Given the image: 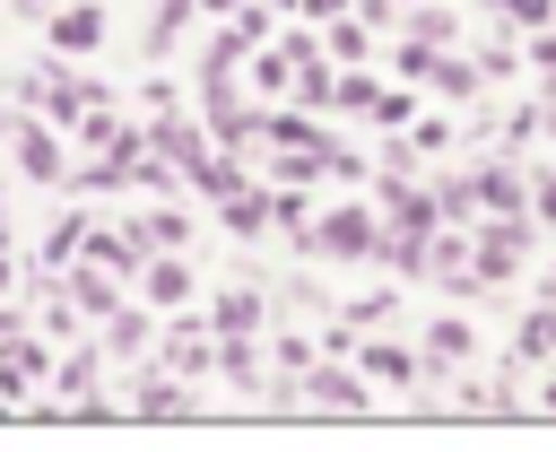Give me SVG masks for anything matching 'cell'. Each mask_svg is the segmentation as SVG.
Listing matches in <instances>:
<instances>
[{
    "instance_id": "6da1fadb",
    "label": "cell",
    "mask_w": 556,
    "mask_h": 452,
    "mask_svg": "<svg viewBox=\"0 0 556 452\" xmlns=\"http://www.w3.org/2000/svg\"><path fill=\"white\" fill-rule=\"evenodd\" d=\"M382 235H391V217L374 209V200H330V209H313V226L295 235L313 261H339V269H356V261H382Z\"/></svg>"
},
{
    "instance_id": "7a4b0ae2",
    "label": "cell",
    "mask_w": 556,
    "mask_h": 452,
    "mask_svg": "<svg viewBox=\"0 0 556 452\" xmlns=\"http://www.w3.org/2000/svg\"><path fill=\"white\" fill-rule=\"evenodd\" d=\"M113 374V348L96 339V348H70L61 365H52V409L61 417H96V409H122V391L104 382Z\"/></svg>"
},
{
    "instance_id": "3957f363",
    "label": "cell",
    "mask_w": 556,
    "mask_h": 452,
    "mask_svg": "<svg viewBox=\"0 0 556 452\" xmlns=\"http://www.w3.org/2000/svg\"><path fill=\"white\" fill-rule=\"evenodd\" d=\"M26 96H35V113H43V122H61V130H78V113H87V104H104L113 87H96L87 70H70V61L52 52L43 70H26Z\"/></svg>"
},
{
    "instance_id": "277c9868",
    "label": "cell",
    "mask_w": 556,
    "mask_h": 452,
    "mask_svg": "<svg viewBox=\"0 0 556 452\" xmlns=\"http://www.w3.org/2000/svg\"><path fill=\"white\" fill-rule=\"evenodd\" d=\"M530 243H539V226H530V209H495V217H478V278H486V287H504V278H521V261H530Z\"/></svg>"
},
{
    "instance_id": "5b68a950",
    "label": "cell",
    "mask_w": 556,
    "mask_h": 452,
    "mask_svg": "<svg viewBox=\"0 0 556 452\" xmlns=\"http://www.w3.org/2000/svg\"><path fill=\"white\" fill-rule=\"evenodd\" d=\"M9 148H17V174L26 183H70V130L61 122H43V113H17V130H9Z\"/></svg>"
},
{
    "instance_id": "8992f818",
    "label": "cell",
    "mask_w": 556,
    "mask_h": 452,
    "mask_svg": "<svg viewBox=\"0 0 556 452\" xmlns=\"http://www.w3.org/2000/svg\"><path fill=\"white\" fill-rule=\"evenodd\" d=\"M365 400H374V374H365L348 348H339V356H321V365L304 374V409H321V417H356Z\"/></svg>"
},
{
    "instance_id": "52a82bcc",
    "label": "cell",
    "mask_w": 556,
    "mask_h": 452,
    "mask_svg": "<svg viewBox=\"0 0 556 452\" xmlns=\"http://www.w3.org/2000/svg\"><path fill=\"white\" fill-rule=\"evenodd\" d=\"M122 409H130V417H191L200 400L182 391V374H174L165 356H156V365L139 356V382H122Z\"/></svg>"
},
{
    "instance_id": "ba28073f",
    "label": "cell",
    "mask_w": 556,
    "mask_h": 452,
    "mask_svg": "<svg viewBox=\"0 0 556 452\" xmlns=\"http://www.w3.org/2000/svg\"><path fill=\"white\" fill-rule=\"evenodd\" d=\"M52 365H61V356H52L35 330H9V339H0V400H17V409H26V391H35Z\"/></svg>"
},
{
    "instance_id": "9c48e42d",
    "label": "cell",
    "mask_w": 556,
    "mask_h": 452,
    "mask_svg": "<svg viewBox=\"0 0 556 452\" xmlns=\"http://www.w3.org/2000/svg\"><path fill=\"white\" fill-rule=\"evenodd\" d=\"M139 296H148L156 313H191L200 278H191V261H182V252H148V261H139Z\"/></svg>"
},
{
    "instance_id": "30bf717a",
    "label": "cell",
    "mask_w": 556,
    "mask_h": 452,
    "mask_svg": "<svg viewBox=\"0 0 556 452\" xmlns=\"http://www.w3.org/2000/svg\"><path fill=\"white\" fill-rule=\"evenodd\" d=\"M61 278H70V296H78V313H87V322H104V313L122 304V278H130V269H113V261H96V252H78V261H70Z\"/></svg>"
},
{
    "instance_id": "8fae6325",
    "label": "cell",
    "mask_w": 556,
    "mask_h": 452,
    "mask_svg": "<svg viewBox=\"0 0 556 452\" xmlns=\"http://www.w3.org/2000/svg\"><path fill=\"white\" fill-rule=\"evenodd\" d=\"M174 374H208L217 365V330H208V304L200 313H174V330H165V348H156Z\"/></svg>"
},
{
    "instance_id": "7c38bea8",
    "label": "cell",
    "mask_w": 556,
    "mask_h": 452,
    "mask_svg": "<svg viewBox=\"0 0 556 452\" xmlns=\"http://www.w3.org/2000/svg\"><path fill=\"white\" fill-rule=\"evenodd\" d=\"M521 374H539V365H530V356L513 348V356L495 365V382H460V409H486V417H504V409H521V400H539V391H530Z\"/></svg>"
},
{
    "instance_id": "4fadbf2b",
    "label": "cell",
    "mask_w": 556,
    "mask_h": 452,
    "mask_svg": "<svg viewBox=\"0 0 556 452\" xmlns=\"http://www.w3.org/2000/svg\"><path fill=\"white\" fill-rule=\"evenodd\" d=\"M43 35H52V52H61V61H87V52L104 43V9H96V0H61Z\"/></svg>"
},
{
    "instance_id": "5bb4252c",
    "label": "cell",
    "mask_w": 556,
    "mask_h": 452,
    "mask_svg": "<svg viewBox=\"0 0 556 452\" xmlns=\"http://www.w3.org/2000/svg\"><path fill=\"white\" fill-rule=\"evenodd\" d=\"M208 330H217V339H261V330H278V322H269V296H261V287H226V296L208 304Z\"/></svg>"
},
{
    "instance_id": "9a60e30c",
    "label": "cell",
    "mask_w": 556,
    "mask_h": 452,
    "mask_svg": "<svg viewBox=\"0 0 556 452\" xmlns=\"http://www.w3.org/2000/svg\"><path fill=\"white\" fill-rule=\"evenodd\" d=\"M104 348H113V365L148 356V348H156V304H148V296H139V304H113V313H104Z\"/></svg>"
},
{
    "instance_id": "2e32d148",
    "label": "cell",
    "mask_w": 556,
    "mask_h": 452,
    "mask_svg": "<svg viewBox=\"0 0 556 452\" xmlns=\"http://www.w3.org/2000/svg\"><path fill=\"white\" fill-rule=\"evenodd\" d=\"M182 183H191L208 209H217V200H235V191H252V174H243V156H235V148H208V156H200Z\"/></svg>"
},
{
    "instance_id": "e0dca14e",
    "label": "cell",
    "mask_w": 556,
    "mask_h": 452,
    "mask_svg": "<svg viewBox=\"0 0 556 452\" xmlns=\"http://www.w3.org/2000/svg\"><path fill=\"white\" fill-rule=\"evenodd\" d=\"M217 217H226L235 243H261L278 226V191H235V200H217Z\"/></svg>"
},
{
    "instance_id": "ac0fdd59",
    "label": "cell",
    "mask_w": 556,
    "mask_h": 452,
    "mask_svg": "<svg viewBox=\"0 0 556 452\" xmlns=\"http://www.w3.org/2000/svg\"><path fill=\"white\" fill-rule=\"evenodd\" d=\"M417 348H426L434 365H469V356H478V330H469V313H434Z\"/></svg>"
},
{
    "instance_id": "d6986e66",
    "label": "cell",
    "mask_w": 556,
    "mask_h": 452,
    "mask_svg": "<svg viewBox=\"0 0 556 452\" xmlns=\"http://www.w3.org/2000/svg\"><path fill=\"white\" fill-rule=\"evenodd\" d=\"M513 348H521L530 365H556V287H539V304L521 313V330H513Z\"/></svg>"
},
{
    "instance_id": "ffe728a7",
    "label": "cell",
    "mask_w": 556,
    "mask_h": 452,
    "mask_svg": "<svg viewBox=\"0 0 556 452\" xmlns=\"http://www.w3.org/2000/svg\"><path fill=\"white\" fill-rule=\"evenodd\" d=\"M478 200H486V209H539L513 156H486V165H478Z\"/></svg>"
},
{
    "instance_id": "44dd1931",
    "label": "cell",
    "mask_w": 556,
    "mask_h": 452,
    "mask_svg": "<svg viewBox=\"0 0 556 452\" xmlns=\"http://www.w3.org/2000/svg\"><path fill=\"white\" fill-rule=\"evenodd\" d=\"M87 235H96V217H87V209H61V217L43 226V269H70V261L87 252Z\"/></svg>"
},
{
    "instance_id": "7402d4cb",
    "label": "cell",
    "mask_w": 556,
    "mask_h": 452,
    "mask_svg": "<svg viewBox=\"0 0 556 452\" xmlns=\"http://www.w3.org/2000/svg\"><path fill=\"white\" fill-rule=\"evenodd\" d=\"M478 78H486V70H478V61H452V52H443V61H434V78H426V87H434V96H443V104H478Z\"/></svg>"
},
{
    "instance_id": "603a6c76",
    "label": "cell",
    "mask_w": 556,
    "mask_h": 452,
    "mask_svg": "<svg viewBox=\"0 0 556 452\" xmlns=\"http://www.w3.org/2000/svg\"><path fill=\"white\" fill-rule=\"evenodd\" d=\"M130 226H139L148 252H182V243H191V217H182V209H148V217H130Z\"/></svg>"
},
{
    "instance_id": "cb8c5ba5",
    "label": "cell",
    "mask_w": 556,
    "mask_h": 452,
    "mask_svg": "<svg viewBox=\"0 0 556 452\" xmlns=\"http://www.w3.org/2000/svg\"><path fill=\"white\" fill-rule=\"evenodd\" d=\"M452 35H460V17H452V9H434V0L408 17V43H426V52H452Z\"/></svg>"
},
{
    "instance_id": "d4e9b609",
    "label": "cell",
    "mask_w": 556,
    "mask_h": 452,
    "mask_svg": "<svg viewBox=\"0 0 556 452\" xmlns=\"http://www.w3.org/2000/svg\"><path fill=\"white\" fill-rule=\"evenodd\" d=\"M269 356H278V374H295V382L321 365V356H313V339H295V330H269Z\"/></svg>"
},
{
    "instance_id": "484cf974",
    "label": "cell",
    "mask_w": 556,
    "mask_h": 452,
    "mask_svg": "<svg viewBox=\"0 0 556 452\" xmlns=\"http://www.w3.org/2000/svg\"><path fill=\"white\" fill-rule=\"evenodd\" d=\"M217 374L252 391V374H261V348H252V339H217Z\"/></svg>"
},
{
    "instance_id": "4316f807",
    "label": "cell",
    "mask_w": 556,
    "mask_h": 452,
    "mask_svg": "<svg viewBox=\"0 0 556 452\" xmlns=\"http://www.w3.org/2000/svg\"><path fill=\"white\" fill-rule=\"evenodd\" d=\"M113 139H122V113L113 104H87L78 113V148H113Z\"/></svg>"
},
{
    "instance_id": "83f0119b",
    "label": "cell",
    "mask_w": 556,
    "mask_h": 452,
    "mask_svg": "<svg viewBox=\"0 0 556 452\" xmlns=\"http://www.w3.org/2000/svg\"><path fill=\"white\" fill-rule=\"evenodd\" d=\"M365 52H374V35H365V26H348V17H330V61L348 70V61H365Z\"/></svg>"
},
{
    "instance_id": "f1b7e54d",
    "label": "cell",
    "mask_w": 556,
    "mask_h": 452,
    "mask_svg": "<svg viewBox=\"0 0 556 452\" xmlns=\"http://www.w3.org/2000/svg\"><path fill=\"white\" fill-rule=\"evenodd\" d=\"M495 9V26H547L556 17V0H486Z\"/></svg>"
},
{
    "instance_id": "f546056e",
    "label": "cell",
    "mask_w": 556,
    "mask_h": 452,
    "mask_svg": "<svg viewBox=\"0 0 556 452\" xmlns=\"http://www.w3.org/2000/svg\"><path fill=\"white\" fill-rule=\"evenodd\" d=\"M374 96H382V78H365V70H339V104H348V113H374Z\"/></svg>"
},
{
    "instance_id": "4dcf8cb0",
    "label": "cell",
    "mask_w": 556,
    "mask_h": 452,
    "mask_svg": "<svg viewBox=\"0 0 556 452\" xmlns=\"http://www.w3.org/2000/svg\"><path fill=\"white\" fill-rule=\"evenodd\" d=\"M365 122H382V130H408V96H400V87H382V96H374V113H365Z\"/></svg>"
},
{
    "instance_id": "1f68e13d",
    "label": "cell",
    "mask_w": 556,
    "mask_h": 452,
    "mask_svg": "<svg viewBox=\"0 0 556 452\" xmlns=\"http://www.w3.org/2000/svg\"><path fill=\"white\" fill-rule=\"evenodd\" d=\"M530 200H539V217H547V226H556V165H547V174H539V183H530Z\"/></svg>"
},
{
    "instance_id": "d6a6232c",
    "label": "cell",
    "mask_w": 556,
    "mask_h": 452,
    "mask_svg": "<svg viewBox=\"0 0 556 452\" xmlns=\"http://www.w3.org/2000/svg\"><path fill=\"white\" fill-rule=\"evenodd\" d=\"M530 61H539V70H547V78H556V35H547V26H539V35H530Z\"/></svg>"
},
{
    "instance_id": "836d02e7",
    "label": "cell",
    "mask_w": 556,
    "mask_h": 452,
    "mask_svg": "<svg viewBox=\"0 0 556 452\" xmlns=\"http://www.w3.org/2000/svg\"><path fill=\"white\" fill-rule=\"evenodd\" d=\"M304 17H313V26H330V17H348V0H304Z\"/></svg>"
},
{
    "instance_id": "e575fe53",
    "label": "cell",
    "mask_w": 556,
    "mask_h": 452,
    "mask_svg": "<svg viewBox=\"0 0 556 452\" xmlns=\"http://www.w3.org/2000/svg\"><path fill=\"white\" fill-rule=\"evenodd\" d=\"M0 296H17V261L9 252H0Z\"/></svg>"
},
{
    "instance_id": "d590c367",
    "label": "cell",
    "mask_w": 556,
    "mask_h": 452,
    "mask_svg": "<svg viewBox=\"0 0 556 452\" xmlns=\"http://www.w3.org/2000/svg\"><path fill=\"white\" fill-rule=\"evenodd\" d=\"M539 409H547V417H556V365H547V382H539Z\"/></svg>"
},
{
    "instance_id": "8d00e7d4",
    "label": "cell",
    "mask_w": 556,
    "mask_h": 452,
    "mask_svg": "<svg viewBox=\"0 0 556 452\" xmlns=\"http://www.w3.org/2000/svg\"><path fill=\"white\" fill-rule=\"evenodd\" d=\"M200 9H217V17H235V9H243V0H200Z\"/></svg>"
},
{
    "instance_id": "74e56055",
    "label": "cell",
    "mask_w": 556,
    "mask_h": 452,
    "mask_svg": "<svg viewBox=\"0 0 556 452\" xmlns=\"http://www.w3.org/2000/svg\"><path fill=\"white\" fill-rule=\"evenodd\" d=\"M9 130H17V113H9V104H0V139H9Z\"/></svg>"
},
{
    "instance_id": "f35d334b",
    "label": "cell",
    "mask_w": 556,
    "mask_h": 452,
    "mask_svg": "<svg viewBox=\"0 0 556 452\" xmlns=\"http://www.w3.org/2000/svg\"><path fill=\"white\" fill-rule=\"evenodd\" d=\"M0 252H9V209H0Z\"/></svg>"
},
{
    "instance_id": "ab89813d",
    "label": "cell",
    "mask_w": 556,
    "mask_h": 452,
    "mask_svg": "<svg viewBox=\"0 0 556 452\" xmlns=\"http://www.w3.org/2000/svg\"><path fill=\"white\" fill-rule=\"evenodd\" d=\"M547 130H556V87H547Z\"/></svg>"
},
{
    "instance_id": "60d3db41",
    "label": "cell",
    "mask_w": 556,
    "mask_h": 452,
    "mask_svg": "<svg viewBox=\"0 0 556 452\" xmlns=\"http://www.w3.org/2000/svg\"><path fill=\"white\" fill-rule=\"evenodd\" d=\"M17 9H43V0H17Z\"/></svg>"
},
{
    "instance_id": "b9f144b4",
    "label": "cell",
    "mask_w": 556,
    "mask_h": 452,
    "mask_svg": "<svg viewBox=\"0 0 556 452\" xmlns=\"http://www.w3.org/2000/svg\"><path fill=\"white\" fill-rule=\"evenodd\" d=\"M547 287H556V278H547Z\"/></svg>"
}]
</instances>
